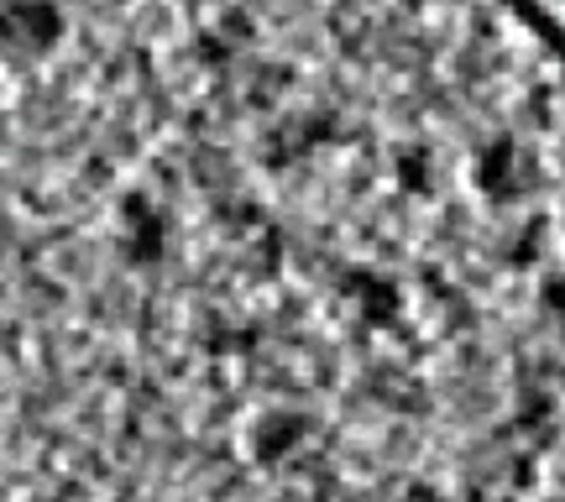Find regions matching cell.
<instances>
[{"instance_id": "6da1fadb", "label": "cell", "mask_w": 565, "mask_h": 502, "mask_svg": "<svg viewBox=\"0 0 565 502\" xmlns=\"http://www.w3.org/2000/svg\"><path fill=\"white\" fill-rule=\"evenodd\" d=\"M303 435H309V419H303V414H288V408L263 414V419L252 424V461H263V466L288 461L303 445Z\"/></svg>"}, {"instance_id": "7a4b0ae2", "label": "cell", "mask_w": 565, "mask_h": 502, "mask_svg": "<svg viewBox=\"0 0 565 502\" xmlns=\"http://www.w3.org/2000/svg\"><path fill=\"white\" fill-rule=\"evenodd\" d=\"M513 429L524 435V440H550V429H555V398H550V387L540 382H529L519 403H513Z\"/></svg>"}, {"instance_id": "3957f363", "label": "cell", "mask_w": 565, "mask_h": 502, "mask_svg": "<svg viewBox=\"0 0 565 502\" xmlns=\"http://www.w3.org/2000/svg\"><path fill=\"white\" fill-rule=\"evenodd\" d=\"M404 502H440V492H435L429 482H408L404 487Z\"/></svg>"}, {"instance_id": "277c9868", "label": "cell", "mask_w": 565, "mask_h": 502, "mask_svg": "<svg viewBox=\"0 0 565 502\" xmlns=\"http://www.w3.org/2000/svg\"><path fill=\"white\" fill-rule=\"evenodd\" d=\"M555 502H565V498H555Z\"/></svg>"}]
</instances>
